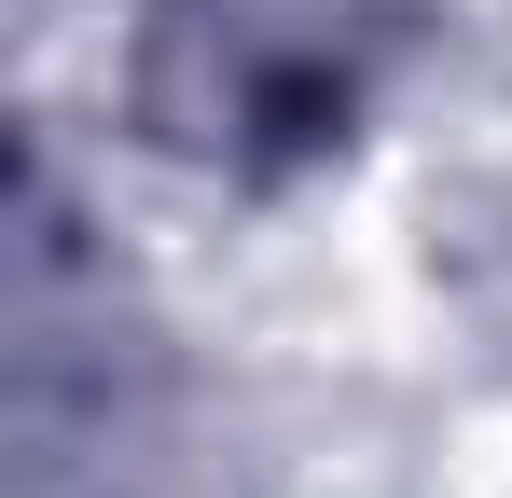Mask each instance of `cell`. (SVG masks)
Masks as SVG:
<instances>
[{
    "instance_id": "obj_1",
    "label": "cell",
    "mask_w": 512,
    "mask_h": 498,
    "mask_svg": "<svg viewBox=\"0 0 512 498\" xmlns=\"http://www.w3.org/2000/svg\"><path fill=\"white\" fill-rule=\"evenodd\" d=\"M402 28L416 0H125V83L180 166L305 180L374 125Z\"/></svg>"
}]
</instances>
